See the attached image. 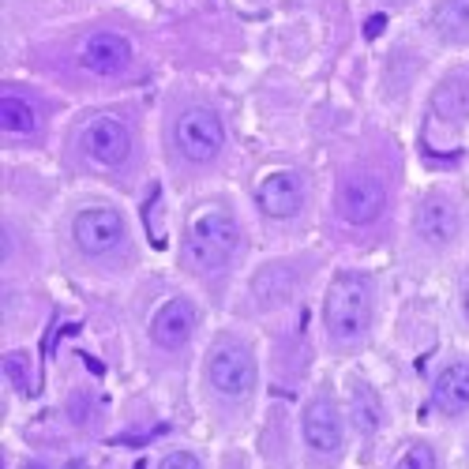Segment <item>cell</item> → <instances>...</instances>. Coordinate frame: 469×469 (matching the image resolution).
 <instances>
[{"label":"cell","mask_w":469,"mask_h":469,"mask_svg":"<svg viewBox=\"0 0 469 469\" xmlns=\"http://www.w3.org/2000/svg\"><path fill=\"white\" fill-rule=\"evenodd\" d=\"M241 244V225H237L233 210L222 203H199L188 218V241L184 252L199 271H218L229 263V255Z\"/></svg>","instance_id":"cell-1"},{"label":"cell","mask_w":469,"mask_h":469,"mask_svg":"<svg viewBox=\"0 0 469 469\" xmlns=\"http://www.w3.org/2000/svg\"><path fill=\"white\" fill-rule=\"evenodd\" d=\"M323 319H327V334L334 342H342V346L357 342L368 330V319H372V289H368V278H361L353 271L338 274L327 289Z\"/></svg>","instance_id":"cell-2"},{"label":"cell","mask_w":469,"mask_h":469,"mask_svg":"<svg viewBox=\"0 0 469 469\" xmlns=\"http://www.w3.org/2000/svg\"><path fill=\"white\" fill-rule=\"evenodd\" d=\"M173 143L188 162H210L225 146V124L214 109L207 105H188L173 124Z\"/></svg>","instance_id":"cell-3"},{"label":"cell","mask_w":469,"mask_h":469,"mask_svg":"<svg viewBox=\"0 0 469 469\" xmlns=\"http://www.w3.org/2000/svg\"><path fill=\"white\" fill-rule=\"evenodd\" d=\"M207 375H210V387L225 398H241L255 387V361L244 346L237 342H218L207 357Z\"/></svg>","instance_id":"cell-4"},{"label":"cell","mask_w":469,"mask_h":469,"mask_svg":"<svg viewBox=\"0 0 469 469\" xmlns=\"http://www.w3.org/2000/svg\"><path fill=\"white\" fill-rule=\"evenodd\" d=\"M383 203H387L383 184L375 180L372 173H346V177L338 180L334 207L349 225H372L375 218L383 214Z\"/></svg>","instance_id":"cell-5"},{"label":"cell","mask_w":469,"mask_h":469,"mask_svg":"<svg viewBox=\"0 0 469 469\" xmlns=\"http://www.w3.org/2000/svg\"><path fill=\"white\" fill-rule=\"evenodd\" d=\"M79 151L87 162L102 165V169H117L128 151H132V139H128V128L113 117H94V121L83 124L79 132Z\"/></svg>","instance_id":"cell-6"},{"label":"cell","mask_w":469,"mask_h":469,"mask_svg":"<svg viewBox=\"0 0 469 469\" xmlns=\"http://www.w3.org/2000/svg\"><path fill=\"white\" fill-rule=\"evenodd\" d=\"M71 233H76V244L87 255H105L124 241V218L109 207H90L76 214Z\"/></svg>","instance_id":"cell-7"},{"label":"cell","mask_w":469,"mask_h":469,"mask_svg":"<svg viewBox=\"0 0 469 469\" xmlns=\"http://www.w3.org/2000/svg\"><path fill=\"white\" fill-rule=\"evenodd\" d=\"M255 203L266 218H293L300 207H305V180L297 177L293 169H274L266 173L255 188Z\"/></svg>","instance_id":"cell-8"},{"label":"cell","mask_w":469,"mask_h":469,"mask_svg":"<svg viewBox=\"0 0 469 469\" xmlns=\"http://www.w3.org/2000/svg\"><path fill=\"white\" fill-rule=\"evenodd\" d=\"M128 60H132V45H128V38H121V34H90L87 42H83L79 49V64L87 71H94V76H117V71L128 68Z\"/></svg>","instance_id":"cell-9"},{"label":"cell","mask_w":469,"mask_h":469,"mask_svg":"<svg viewBox=\"0 0 469 469\" xmlns=\"http://www.w3.org/2000/svg\"><path fill=\"white\" fill-rule=\"evenodd\" d=\"M191 330H196V308L184 297L165 300L158 308V316L151 319V338H154V346H162V349H180L191 338Z\"/></svg>","instance_id":"cell-10"},{"label":"cell","mask_w":469,"mask_h":469,"mask_svg":"<svg viewBox=\"0 0 469 469\" xmlns=\"http://www.w3.org/2000/svg\"><path fill=\"white\" fill-rule=\"evenodd\" d=\"M458 207L447 203V199L432 196L425 203L417 207V214H413V229H417V237L432 248H443L458 237Z\"/></svg>","instance_id":"cell-11"},{"label":"cell","mask_w":469,"mask_h":469,"mask_svg":"<svg viewBox=\"0 0 469 469\" xmlns=\"http://www.w3.org/2000/svg\"><path fill=\"white\" fill-rule=\"evenodd\" d=\"M300 428H305V443L312 450H319V454H334L342 447V420H338V409L327 398H316L305 409Z\"/></svg>","instance_id":"cell-12"},{"label":"cell","mask_w":469,"mask_h":469,"mask_svg":"<svg viewBox=\"0 0 469 469\" xmlns=\"http://www.w3.org/2000/svg\"><path fill=\"white\" fill-rule=\"evenodd\" d=\"M432 406L447 417H458V413L469 409V364L454 361L447 364L443 372L436 375V387H432Z\"/></svg>","instance_id":"cell-13"},{"label":"cell","mask_w":469,"mask_h":469,"mask_svg":"<svg viewBox=\"0 0 469 469\" xmlns=\"http://www.w3.org/2000/svg\"><path fill=\"white\" fill-rule=\"evenodd\" d=\"M439 38L447 42H469V0H443L432 15Z\"/></svg>","instance_id":"cell-14"},{"label":"cell","mask_w":469,"mask_h":469,"mask_svg":"<svg viewBox=\"0 0 469 469\" xmlns=\"http://www.w3.org/2000/svg\"><path fill=\"white\" fill-rule=\"evenodd\" d=\"M349 417H353V425L357 432H375L380 428V420H383V402H380V394H375L372 387H357L353 391V398H349Z\"/></svg>","instance_id":"cell-15"},{"label":"cell","mask_w":469,"mask_h":469,"mask_svg":"<svg viewBox=\"0 0 469 469\" xmlns=\"http://www.w3.org/2000/svg\"><path fill=\"white\" fill-rule=\"evenodd\" d=\"M0 124H4V132H15V135H31L34 128H38V113H34V109L26 105L23 98H15V94H4V102H0Z\"/></svg>","instance_id":"cell-16"},{"label":"cell","mask_w":469,"mask_h":469,"mask_svg":"<svg viewBox=\"0 0 469 469\" xmlns=\"http://www.w3.org/2000/svg\"><path fill=\"white\" fill-rule=\"evenodd\" d=\"M4 372L12 380V387H19L23 394H34V368L26 353H8L4 357Z\"/></svg>","instance_id":"cell-17"},{"label":"cell","mask_w":469,"mask_h":469,"mask_svg":"<svg viewBox=\"0 0 469 469\" xmlns=\"http://www.w3.org/2000/svg\"><path fill=\"white\" fill-rule=\"evenodd\" d=\"M394 469H436V454H432V447H406V454L394 462Z\"/></svg>","instance_id":"cell-18"},{"label":"cell","mask_w":469,"mask_h":469,"mask_svg":"<svg viewBox=\"0 0 469 469\" xmlns=\"http://www.w3.org/2000/svg\"><path fill=\"white\" fill-rule=\"evenodd\" d=\"M158 469H203V466H199V458H191L188 450H173Z\"/></svg>","instance_id":"cell-19"},{"label":"cell","mask_w":469,"mask_h":469,"mask_svg":"<svg viewBox=\"0 0 469 469\" xmlns=\"http://www.w3.org/2000/svg\"><path fill=\"white\" fill-rule=\"evenodd\" d=\"M383 26H387V15H372V19L364 23V38H380Z\"/></svg>","instance_id":"cell-20"},{"label":"cell","mask_w":469,"mask_h":469,"mask_svg":"<svg viewBox=\"0 0 469 469\" xmlns=\"http://www.w3.org/2000/svg\"><path fill=\"white\" fill-rule=\"evenodd\" d=\"M466 316H469V286H466Z\"/></svg>","instance_id":"cell-21"},{"label":"cell","mask_w":469,"mask_h":469,"mask_svg":"<svg viewBox=\"0 0 469 469\" xmlns=\"http://www.w3.org/2000/svg\"><path fill=\"white\" fill-rule=\"evenodd\" d=\"M135 469H146V466H143V462H139V466H135Z\"/></svg>","instance_id":"cell-22"},{"label":"cell","mask_w":469,"mask_h":469,"mask_svg":"<svg viewBox=\"0 0 469 469\" xmlns=\"http://www.w3.org/2000/svg\"><path fill=\"white\" fill-rule=\"evenodd\" d=\"M31 469H42V466H31Z\"/></svg>","instance_id":"cell-23"}]
</instances>
